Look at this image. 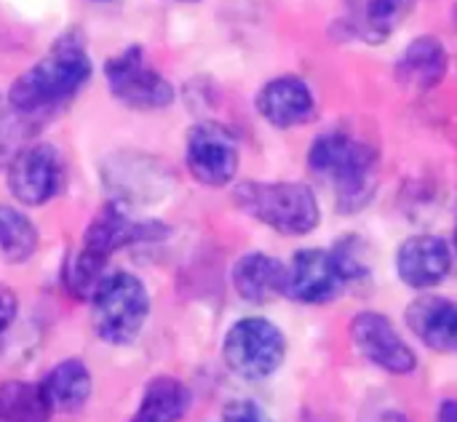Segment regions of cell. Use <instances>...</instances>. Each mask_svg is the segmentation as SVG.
Listing matches in <instances>:
<instances>
[{
  "instance_id": "6da1fadb",
  "label": "cell",
  "mask_w": 457,
  "mask_h": 422,
  "mask_svg": "<svg viewBox=\"0 0 457 422\" xmlns=\"http://www.w3.org/2000/svg\"><path fill=\"white\" fill-rule=\"evenodd\" d=\"M91 78V59L75 35H64L51 51L21 72L8 91V104L19 115H35L75 96Z\"/></svg>"
},
{
  "instance_id": "7a4b0ae2",
  "label": "cell",
  "mask_w": 457,
  "mask_h": 422,
  "mask_svg": "<svg viewBox=\"0 0 457 422\" xmlns=\"http://www.w3.org/2000/svg\"><path fill=\"white\" fill-rule=\"evenodd\" d=\"M308 166L319 179L335 187L340 211L361 209L375 193L378 153L345 131H327L316 137L308 150Z\"/></svg>"
},
{
  "instance_id": "3957f363",
  "label": "cell",
  "mask_w": 457,
  "mask_h": 422,
  "mask_svg": "<svg viewBox=\"0 0 457 422\" xmlns=\"http://www.w3.org/2000/svg\"><path fill=\"white\" fill-rule=\"evenodd\" d=\"M163 230L155 222H137L126 214V209L120 206V201H112L107 206H102L96 211V217L91 219V225L83 233V244L80 252L75 257V262L70 265V276L67 284L72 289V294L78 297H91L96 292V286L104 278V268L110 262V257L129 246V244H139L147 238L161 236Z\"/></svg>"
},
{
  "instance_id": "277c9868",
  "label": "cell",
  "mask_w": 457,
  "mask_h": 422,
  "mask_svg": "<svg viewBox=\"0 0 457 422\" xmlns=\"http://www.w3.org/2000/svg\"><path fill=\"white\" fill-rule=\"evenodd\" d=\"M241 211L284 236L316 230L321 211L313 190L303 182H244L233 190Z\"/></svg>"
},
{
  "instance_id": "5b68a950",
  "label": "cell",
  "mask_w": 457,
  "mask_h": 422,
  "mask_svg": "<svg viewBox=\"0 0 457 422\" xmlns=\"http://www.w3.org/2000/svg\"><path fill=\"white\" fill-rule=\"evenodd\" d=\"M150 316V297L142 281L131 273L104 276L91 294V324L99 340L129 345L139 337Z\"/></svg>"
},
{
  "instance_id": "8992f818",
  "label": "cell",
  "mask_w": 457,
  "mask_h": 422,
  "mask_svg": "<svg viewBox=\"0 0 457 422\" xmlns=\"http://www.w3.org/2000/svg\"><path fill=\"white\" fill-rule=\"evenodd\" d=\"M364 265L356 260L353 249L340 244L332 252L324 249H305L297 252L295 260L287 265V286L284 294L297 302H329L335 300L345 284L359 278Z\"/></svg>"
},
{
  "instance_id": "52a82bcc",
  "label": "cell",
  "mask_w": 457,
  "mask_h": 422,
  "mask_svg": "<svg viewBox=\"0 0 457 422\" xmlns=\"http://www.w3.org/2000/svg\"><path fill=\"white\" fill-rule=\"evenodd\" d=\"M225 364L244 380H262L273 375L284 356H287V343L284 335L265 319H244L238 321L222 348Z\"/></svg>"
},
{
  "instance_id": "ba28073f",
  "label": "cell",
  "mask_w": 457,
  "mask_h": 422,
  "mask_svg": "<svg viewBox=\"0 0 457 422\" xmlns=\"http://www.w3.org/2000/svg\"><path fill=\"white\" fill-rule=\"evenodd\" d=\"M115 99L134 110H161L174 102V86L145 59L139 46H129L104 67Z\"/></svg>"
},
{
  "instance_id": "9c48e42d",
  "label": "cell",
  "mask_w": 457,
  "mask_h": 422,
  "mask_svg": "<svg viewBox=\"0 0 457 422\" xmlns=\"http://www.w3.org/2000/svg\"><path fill=\"white\" fill-rule=\"evenodd\" d=\"M187 169L193 179L209 187L233 182L238 171V142L220 123H198L187 134Z\"/></svg>"
},
{
  "instance_id": "30bf717a",
  "label": "cell",
  "mask_w": 457,
  "mask_h": 422,
  "mask_svg": "<svg viewBox=\"0 0 457 422\" xmlns=\"http://www.w3.org/2000/svg\"><path fill=\"white\" fill-rule=\"evenodd\" d=\"M5 177L19 203L43 206L62 187V161L51 145H27L8 161Z\"/></svg>"
},
{
  "instance_id": "8fae6325",
  "label": "cell",
  "mask_w": 457,
  "mask_h": 422,
  "mask_svg": "<svg viewBox=\"0 0 457 422\" xmlns=\"http://www.w3.org/2000/svg\"><path fill=\"white\" fill-rule=\"evenodd\" d=\"M351 337L356 348L370 359L372 364L383 367L394 375H410L418 367V359L412 348L402 340V335L394 329V324L380 313H361L351 324Z\"/></svg>"
},
{
  "instance_id": "7c38bea8",
  "label": "cell",
  "mask_w": 457,
  "mask_h": 422,
  "mask_svg": "<svg viewBox=\"0 0 457 422\" xmlns=\"http://www.w3.org/2000/svg\"><path fill=\"white\" fill-rule=\"evenodd\" d=\"M257 110L270 126L295 128L316 118V96L305 80L295 75H281L260 88Z\"/></svg>"
},
{
  "instance_id": "4fadbf2b",
  "label": "cell",
  "mask_w": 457,
  "mask_h": 422,
  "mask_svg": "<svg viewBox=\"0 0 457 422\" xmlns=\"http://www.w3.org/2000/svg\"><path fill=\"white\" fill-rule=\"evenodd\" d=\"M399 276L412 289H431L442 284L453 268V252L445 238L415 236L402 244L396 257Z\"/></svg>"
},
{
  "instance_id": "5bb4252c",
  "label": "cell",
  "mask_w": 457,
  "mask_h": 422,
  "mask_svg": "<svg viewBox=\"0 0 457 422\" xmlns=\"http://www.w3.org/2000/svg\"><path fill=\"white\" fill-rule=\"evenodd\" d=\"M415 0H345V27L364 43L388 40L410 16Z\"/></svg>"
},
{
  "instance_id": "9a60e30c",
  "label": "cell",
  "mask_w": 457,
  "mask_h": 422,
  "mask_svg": "<svg viewBox=\"0 0 457 422\" xmlns=\"http://www.w3.org/2000/svg\"><path fill=\"white\" fill-rule=\"evenodd\" d=\"M447 67H450V56L445 43L439 37L423 35L415 37L399 56L396 80L410 91H431L445 80Z\"/></svg>"
},
{
  "instance_id": "2e32d148",
  "label": "cell",
  "mask_w": 457,
  "mask_h": 422,
  "mask_svg": "<svg viewBox=\"0 0 457 422\" xmlns=\"http://www.w3.org/2000/svg\"><path fill=\"white\" fill-rule=\"evenodd\" d=\"M407 324L410 329L434 351H457V305L436 297L426 294L418 297L407 308Z\"/></svg>"
},
{
  "instance_id": "e0dca14e",
  "label": "cell",
  "mask_w": 457,
  "mask_h": 422,
  "mask_svg": "<svg viewBox=\"0 0 457 422\" xmlns=\"http://www.w3.org/2000/svg\"><path fill=\"white\" fill-rule=\"evenodd\" d=\"M233 286L244 300L254 305H265L284 294L287 265H281L268 254H246L233 268Z\"/></svg>"
},
{
  "instance_id": "ac0fdd59",
  "label": "cell",
  "mask_w": 457,
  "mask_h": 422,
  "mask_svg": "<svg viewBox=\"0 0 457 422\" xmlns=\"http://www.w3.org/2000/svg\"><path fill=\"white\" fill-rule=\"evenodd\" d=\"M40 385L54 410L78 412L91 396V372L83 361L67 359V361L56 364Z\"/></svg>"
},
{
  "instance_id": "d6986e66",
  "label": "cell",
  "mask_w": 457,
  "mask_h": 422,
  "mask_svg": "<svg viewBox=\"0 0 457 422\" xmlns=\"http://www.w3.org/2000/svg\"><path fill=\"white\" fill-rule=\"evenodd\" d=\"M190 407V391L174 377H155L134 412L131 422H179Z\"/></svg>"
},
{
  "instance_id": "ffe728a7",
  "label": "cell",
  "mask_w": 457,
  "mask_h": 422,
  "mask_svg": "<svg viewBox=\"0 0 457 422\" xmlns=\"http://www.w3.org/2000/svg\"><path fill=\"white\" fill-rule=\"evenodd\" d=\"M51 412L43 385L21 380L0 385V422H48Z\"/></svg>"
},
{
  "instance_id": "44dd1931",
  "label": "cell",
  "mask_w": 457,
  "mask_h": 422,
  "mask_svg": "<svg viewBox=\"0 0 457 422\" xmlns=\"http://www.w3.org/2000/svg\"><path fill=\"white\" fill-rule=\"evenodd\" d=\"M37 249L35 225L13 206H0V254L5 262H24Z\"/></svg>"
},
{
  "instance_id": "7402d4cb",
  "label": "cell",
  "mask_w": 457,
  "mask_h": 422,
  "mask_svg": "<svg viewBox=\"0 0 457 422\" xmlns=\"http://www.w3.org/2000/svg\"><path fill=\"white\" fill-rule=\"evenodd\" d=\"M222 420L225 422H270L262 412H260V407L257 404H252V401H233V404H228L225 407V412H222Z\"/></svg>"
},
{
  "instance_id": "603a6c76",
  "label": "cell",
  "mask_w": 457,
  "mask_h": 422,
  "mask_svg": "<svg viewBox=\"0 0 457 422\" xmlns=\"http://www.w3.org/2000/svg\"><path fill=\"white\" fill-rule=\"evenodd\" d=\"M16 310H19V302H16V294L5 286H0V335L13 324L16 319Z\"/></svg>"
},
{
  "instance_id": "cb8c5ba5",
  "label": "cell",
  "mask_w": 457,
  "mask_h": 422,
  "mask_svg": "<svg viewBox=\"0 0 457 422\" xmlns=\"http://www.w3.org/2000/svg\"><path fill=\"white\" fill-rule=\"evenodd\" d=\"M361 422H410L402 412H394V410H372L370 415H364Z\"/></svg>"
},
{
  "instance_id": "d4e9b609",
  "label": "cell",
  "mask_w": 457,
  "mask_h": 422,
  "mask_svg": "<svg viewBox=\"0 0 457 422\" xmlns=\"http://www.w3.org/2000/svg\"><path fill=\"white\" fill-rule=\"evenodd\" d=\"M439 422H457V401H447L439 412Z\"/></svg>"
},
{
  "instance_id": "484cf974",
  "label": "cell",
  "mask_w": 457,
  "mask_h": 422,
  "mask_svg": "<svg viewBox=\"0 0 457 422\" xmlns=\"http://www.w3.org/2000/svg\"><path fill=\"white\" fill-rule=\"evenodd\" d=\"M453 21H455V27H457V3H455V8H453Z\"/></svg>"
},
{
  "instance_id": "4316f807",
  "label": "cell",
  "mask_w": 457,
  "mask_h": 422,
  "mask_svg": "<svg viewBox=\"0 0 457 422\" xmlns=\"http://www.w3.org/2000/svg\"><path fill=\"white\" fill-rule=\"evenodd\" d=\"M179 3H198V0H179Z\"/></svg>"
},
{
  "instance_id": "83f0119b",
  "label": "cell",
  "mask_w": 457,
  "mask_h": 422,
  "mask_svg": "<svg viewBox=\"0 0 457 422\" xmlns=\"http://www.w3.org/2000/svg\"><path fill=\"white\" fill-rule=\"evenodd\" d=\"M455 249H457V228H455Z\"/></svg>"
}]
</instances>
